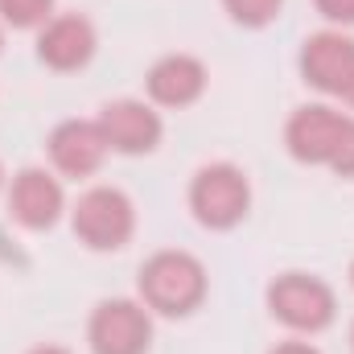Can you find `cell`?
<instances>
[{
    "mask_svg": "<svg viewBox=\"0 0 354 354\" xmlns=\"http://www.w3.org/2000/svg\"><path fill=\"white\" fill-rule=\"evenodd\" d=\"M8 210H12V218H17L21 227L41 231V227H50V223L58 218V210H62V185L50 174H41V169H25V174H17V181H12Z\"/></svg>",
    "mask_w": 354,
    "mask_h": 354,
    "instance_id": "10",
    "label": "cell"
},
{
    "mask_svg": "<svg viewBox=\"0 0 354 354\" xmlns=\"http://www.w3.org/2000/svg\"><path fill=\"white\" fill-rule=\"evenodd\" d=\"M75 235L95 248V252H111L124 248L132 235V202L120 189H91L75 206Z\"/></svg>",
    "mask_w": 354,
    "mask_h": 354,
    "instance_id": "4",
    "label": "cell"
},
{
    "mask_svg": "<svg viewBox=\"0 0 354 354\" xmlns=\"http://www.w3.org/2000/svg\"><path fill=\"white\" fill-rule=\"evenodd\" d=\"M50 8H54V0H0V17L8 25H17V29L41 25L50 17Z\"/></svg>",
    "mask_w": 354,
    "mask_h": 354,
    "instance_id": "13",
    "label": "cell"
},
{
    "mask_svg": "<svg viewBox=\"0 0 354 354\" xmlns=\"http://www.w3.org/2000/svg\"><path fill=\"white\" fill-rule=\"evenodd\" d=\"M317 8L330 21H354V0H317Z\"/></svg>",
    "mask_w": 354,
    "mask_h": 354,
    "instance_id": "15",
    "label": "cell"
},
{
    "mask_svg": "<svg viewBox=\"0 0 354 354\" xmlns=\"http://www.w3.org/2000/svg\"><path fill=\"white\" fill-rule=\"evenodd\" d=\"M37 54L54 71H75V66H83L91 54H95V29H91L83 17H58V21H50L41 29Z\"/></svg>",
    "mask_w": 354,
    "mask_h": 354,
    "instance_id": "11",
    "label": "cell"
},
{
    "mask_svg": "<svg viewBox=\"0 0 354 354\" xmlns=\"http://www.w3.org/2000/svg\"><path fill=\"white\" fill-rule=\"evenodd\" d=\"M223 4H227V12H231L235 21H243V25H268V21L280 12L284 0H223Z\"/></svg>",
    "mask_w": 354,
    "mask_h": 354,
    "instance_id": "14",
    "label": "cell"
},
{
    "mask_svg": "<svg viewBox=\"0 0 354 354\" xmlns=\"http://www.w3.org/2000/svg\"><path fill=\"white\" fill-rule=\"evenodd\" d=\"M153 338V322L136 301H103L91 317L95 354H145Z\"/></svg>",
    "mask_w": 354,
    "mask_h": 354,
    "instance_id": "6",
    "label": "cell"
},
{
    "mask_svg": "<svg viewBox=\"0 0 354 354\" xmlns=\"http://www.w3.org/2000/svg\"><path fill=\"white\" fill-rule=\"evenodd\" d=\"M248 202H252L248 177L239 174L235 165H206L202 174L194 177V185H189L194 214L206 227H218V231L223 227H235L248 214Z\"/></svg>",
    "mask_w": 354,
    "mask_h": 354,
    "instance_id": "3",
    "label": "cell"
},
{
    "mask_svg": "<svg viewBox=\"0 0 354 354\" xmlns=\"http://www.w3.org/2000/svg\"><path fill=\"white\" fill-rule=\"evenodd\" d=\"M206 292V272L185 252H157L140 268V297L157 313H189Z\"/></svg>",
    "mask_w": 354,
    "mask_h": 354,
    "instance_id": "2",
    "label": "cell"
},
{
    "mask_svg": "<svg viewBox=\"0 0 354 354\" xmlns=\"http://www.w3.org/2000/svg\"><path fill=\"white\" fill-rule=\"evenodd\" d=\"M301 71L317 91L330 95H346L354 83V41L342 33H317L305 41L301 54Z\"/></svg>",
    "mask_w": 354,
    "mask_h": 354,
    "instance_id": "7",
    "label": "cell"
},
{
    "mask_svg": "<svg viewBox=\"0 0 354 354\" xmlns=\"http://www.w3.org/2000/svg\"><path fill=\"white\" fill-rule=\"evenodd\" d=\"M33 354H66V351H58V346H41V351H33Z\"/></svg>",
    "mask_w": 354,
    "mask_h": 354,
    "instance_id": "17",
    "label": "cell"
},
{
    "mask_svg": "<svg viewBox=\"0 0 354 354\" xmlns=\"http://www.w3.org/2000/svg\"><path fill=\"white\" fill-rule=\"evenodd\" d=\"M99 128H103L107 149H120V153H149V149H157V140H161V120H157V111L145 107V103H136V99L107 103L103 115H99Z\"/></svg>",
    "mask_w": 354,
    "mask_h": 354,
    "instance_id": "8",
    "label": "cell"
},
{
    "mask_svg": "<svg viewBox=\"0 0 354 354\" xmlns=\"http://www.w3.org/2000/svg\"><path fill=\"white\" fill-rule=\"evenodd\" d=\"M351 280H354V268H351Z\"/></svg>",
    "mask_w": 354,
    "mask_h": 354,
    "instance_id": "19",
    "label": "cell"
},
{
    "mask_svg": "<svg viewBox=\"0 0 354 354\" xmlns=\"http://www.w3.org/2000/svg\"><path fill=\"white\" fill-rule=\"evenodd\" d=\"M202 87H206V71H202V62H194L185 54H169L149 71V95L165 107L194 103L202 95Z\"/></svg>",
    "mask_w": 354,
    "mask_h": 354,
    "instance_id": "12",
    "label": "cell"
},
{
    "mask_svg": "<svg viewBox=\"0 0 354 354\" xmlns=\"http://www.w3.org/2000/svg\"><path fill=\"white\" fill-rule=\"evenodd\" d=\"M346 99H351V103H354V83H351V91H346Z\"/></svg>",
    "mask_w": 354,
    "mask_h": 354,
    "instance_id": "18",
    "label": "cell"
},
{
    "mask_svg": "<svg viewBox=\"0 0 354 354\" xmlns=\"http://www.w3.org/2000/svg\"><path fill=\"white\" fill-rule=\"evenodd\" d=\"M288 149L297 161L330 165L334 174H354V120L330 107H301L288 120Z\"/></svg>",
    "mask_w": 354,
    "mask_h": 354,
    "instance_id": "1",
    "label": "cell"
},
{
    "mask_svg": "<svg viewBox=\"0 0 354 354\" xmlns=\"http://www.w3.org/2000/svg\"><path fill=\"white\" fill-rule=\"evenodd\" d=\"M103 153H107V140H103V128L87 124V120H66L54 128L50 136V157L62 174L71 177H87L103 165Z\"/></svg>",
    "mask_w": 354,
    "mask_h": 354,
    "instance_id": "9",
    "label": "cell"
},
{
    "mask_svg": "<svg viewBox=\"0 0 354 354\" xmlns=\"http://www.w3.org/2000/svg\"><path fill=\"white\" fill-rule=\"evenodd\" d=\"M268 305H272V313L288 330H309V334L322 330V326H330V317H334V292L322 280L301 276V272L280 276L268 288Z\"/></svg>",
    "mask_w": 354,
    "mask_h": 354,
    "instance_id": "5",
    "label": "cell"
},
{
    "mask_svg": "<svg viewBox=\"0 0 354 354\" xmlns=\"http://www.w3.org/2000/svg\"><path fill=\"white\" fill-rule=\"evenodd\" d=\"M272 354H317L309 342H284V346H276Z\"/></svg>",
    "mask_w": 354,
    "mask_h": 354,
    "instance_id": "16",
    "label": "cell"
}]
</instances>
